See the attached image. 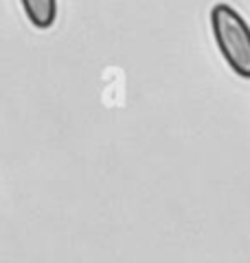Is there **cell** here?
<instances>
[{"mask_svg":"<svg viewBox=\"0 0 250 263\" xmlns=\"http://www.w3.org/2000/svg\"><path fill=\"white\" fill-rule=\"evenodd\" d=\"M211 29L224 62L241 79H250V24L226 3L211 9Z\"/></svg>","mask_w":250,"mask_h":263,"instance_id":"1","label":"cell"},{"mask_svg":"<svg viewBox=\"0 0 250 263\" xmlns=\"http://www.w3.org/2000/svg\"><path fill=\"white\" fill-rule=\"evenodd\" d=\"M29 22L35 29H51L57 20V0H20Z\"/></svg>","mask_w":250,"mask_h":263,"instance_id":"2","label":"cell"}]
</instances>
